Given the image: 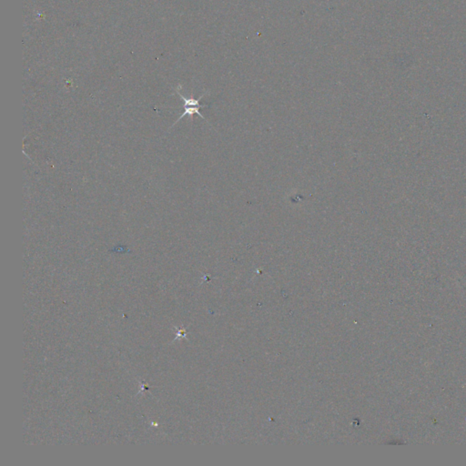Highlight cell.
I'll return each mask as SVG.
<instances>
[{"label": "cell", "instance_id": "6da1fadb", "mask_svg": "<svg viewBox=\"0 0 466 466\" xmlns=\"http://www.w3.org/2000/svg\"><path fill=\"white\" fill-rule=\"evenodd\" d=\"M177 93L179 94L180 99L184 101V109H185V110L181 114V116H180V118H178V120L175 122V124H176L177 122H179L181 118H183V117H185L187 115L190 116V117H192L194 114L199 115L200 118H203L205 121L208 122V120L204 118V116L199 112V109H201V108H203V107H206V105H200V104H199V101L205 96L206 94L209 93L208 91L204 94H202V95L199 97V99H197V100H195V99H193V98H190V99L185 98L182 94L180 93L179 88L177 89Z\"/></svg>", "mask_w": 466, "mask_h": 466}]
</instances>
